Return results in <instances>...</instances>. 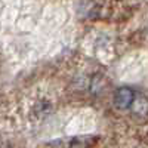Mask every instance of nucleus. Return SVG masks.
Listing matches in <instances>:
<instances>
[{"label":"nucleus","instance_id":"obj_1","mask_svg":"<svg viewBox=\"0 0 148 148\" xmlns=\"http://www.w3.org/2000/svg\"><path fill=\"white\" fill-rule=\"evenodd\" d=\"M135 102V92L130 88H119L116 90V96H114V104L119 110H127L132 107V104Z\"/></svg>","mask_w":148,"mask_h":148},{"label":"nucleus","instance_id":"obj_2","mask_svg":"<svg viewBox=\"0 0 148 148\" xmlns=\"http://www.w3.org/2000/svg\"><path fill=\"white\" fill-rule=\"evenodd\" d=\"M68 148H84V145L80 144V142H73V144H70Z\"/></svg>","mask_w":148,"mask_h":148}]
</instances>
